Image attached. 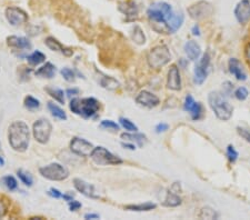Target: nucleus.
<instances>
[{
    "mask_svg": "<svg viewBox=\"0 0 250 220\" xmlns=\"http://www.w3.org/2000/svg\"><path fill=\"white\" fill-rule=\"evenodd\" d=\"M147 17L154 30L159 33H174L184 24V15L175 13L168 2H155L147 10Z\"/></svg>",
    "mask_w": 250,
    "mask_h": 220,
    "instance_id": "obj_1",
    "label": "nucleus"
},
{
    "mask_svg": "<svg viewBox=\"0 0 250 220\" xmlns=\"http://www.w3.org/2000/svg\"><path fill=\"white\" fill-rule=\"evenodd\" d=\"M8 139L10 146L13 147L14 150L19 152L27 150L29 146V139H30L28 125L21 120L13 122L9 127Z\"/></svg>",
    "mask_w": 250,
    "mask_h": 220,
    "instance_id": "obj_2",
    "label": "nucleus"
},
{
    "mask_svg": "<svg viewBox=\"0 0 250 220\" xmlns=\"http://www.w3.org/2000/svg\"><path fill=\"white\" fill-rule=\"evenodd\" d=\"M208 103L219 120L227 121L233 117L234 107L230 105L226 97L220 92L211 91L208 95Z\"/></svg>",
    "mask_w": 250,
    "mask_h": 220,
    "instance_id": "obj_3",
    "label": "nucleus"
},
{
    "mask_svg": "<svg viewBox=\"0 0 250 220\" xmlns=\"http://www.w3.org/2000/svg\"><path fill=\"white\" fill-rule=\"evenodd\" d=\"M70 110L84 118H90L99 110V103L95 98H74L70 102Z\"/></svg>",
    "mask_w": 250,
    "mask_h": 220,
    "instance_id": "obj_4",
    "label": "nucleus"
},
{
    "mask_svg": "<svg viewBox=\"0 0 250 220\" xmlns=\"http://www.w3.org/2000/svg\"><path fill=\"white\" fill-rule=\"evenodd\" d=\"M171 60V55L170 51L168 49L167 46H163V44H160V46H156L155 48L149 51L147 61L148 65L151 67V68L159 69L162 67L166 66L168 62Z\"/></svg>",
    "mask_w": 250,
    "mask_h": 220,
    "instance_id": "obj_5",
    "label": "nucleus"
},
{
    "mask_svg": "<svg viewBox=\"0 0 250 220\" xmlns=\"http://www.w3.org/2000/svg\"><path fill=\"white\" fill-rule=\"evenodd\" d=\"M90 158L92 161L97 165L100 166H107V165H121L122 159H120L117 156L111 154L109 150H107L106 148L103 147H96L92 150Z\"/></svg>",
    "mask_w": 250,
    "mask_h": 220,
    "instance_id": "obj_6",
    "label": "nucleus"
},
{
    "mask_svg": "<svg viewBox=\"0 0 250 220\" xmlns=\"http://www.w3.org/2000/svg\"><path fill=\"white\" fill-rule=\"evenodd\" d=\"M39 173L44 178L51 181H62L69 176L68 170H67L62 165H60V163L57 162L42 167L39 169Z\"/></svg>",
    "mask_w": 250,
    "mask_h": 220,
    "instance_id": "obj_7",
    "label": "nucleus"
},
{
    "mask_svg": "<svg viewBox=\"0 0 250 220\" xmlns=\"http://www.w3.org/2000/svg\"><path fill=\"white\" fill-rule=\"evenodd\" d=\"M52 126L49 120L47 119L42 118L39 120H37L35 124H33L32 132L35 139L40 144H46L49 140L50 135H51Z\"/></svg>",
    "mask_w": 250,
    "mask_h": 220,
    "instance_id": "obj_8",
    "label": "nucleus"
},
{
    "mask_svg": "<svg viewBox=\"0 0 250 220\" xmlns=\"http://www.w3.org/2000/svg\"><path fill=\"white\" fill-rule=\"evenodd\" d=\"M209 68H210V56L208 53L204 54L203 57L197 60L195 65V69H193V73H195V84L203 85L205 80L207 79Z\"/></svg>",
    "mask_w": 250,
    "mask_h": 220,
    "instance_id": "obj_9",
    "label": "nucleus"
},
{
    "mask_svg": "<svg viewBox=\"0 0 250 220\" xmlns=\"http://www.w3.org/2000/svg\"><path fill=\"white\" fill-rule=\"evenodd\" d=\"M94 146L91 143H89L86 139L79 137H74L70 143V149L74 154H76L80 157H90L92 150H94Z\"/></svg>",
    "mask_w": 250,
    "mask_h": 220,
    "instance_id": "obj_10",
    "label": "nucleus"
},
{
    "mask_svg": "<svg viewBox=\"0 0 250 220\" xmlns=\"http://www.w3.org/2000/svg\"><path fill=\"white\" fill-rule=\"evenodd\" d=\"M6 18L11 26H20L28 20V15L18 7H8L6 9Z\"/></svg>",
    "mask_w": 250,
    "mask_h": 220,
    "instance_id": "obj_11",
    "label": "nucleus"
},
{
    "mask_svg": "<svg viewBox=\"0 0 250 220\" xmlns=\"http://www.w3.org/2000/svg\"><path fill=\"white\" fill-rule=\"evenodd\" d=\"M212 11H214V9H212V6L207 1L197 2L188 9L190 17L193 18V19H197V20L204 19V18L207 17V15H211Z\"/></svg>",
    "mask_w": 250,
    "mask_h": 220,
    "instance_id": "obj_12",
    "label": "nucleus"
},
{
    "mask_svg": "<svg viewBox=\"0 0 250 220\" xmlns=\"http://www.w3.org/2000/svg\"><path fill=\"white\" fill-rule=\"evenodd\" d=\"M234 15L239 24H248L250 20V0H240L235 7Z\"/></svg>",
    "mask_w": 250,
    "mask_h": 220,
    "instance_id": "obj_13",
    "label": "nucleus"
},
{
    "mask_svg": "<svg viewBox=\"0 0 250 220\" xmlns=\"http://www.w3.org/2000/svg\"><path fill=\"white\" fill-rule=\"evenodd\" d=\"M184 109L190 114L192 120L197 121L203 117V105L200 103H197L191 95H188L185 98Z\"/></svg>",
    "mask_w": 250,
    "mask_h": 220,
    "instance_id": "obj_14",
    "label": "nucleus"
},
{
    "mask_svg": "<svg viewBox=\"0 0 250 220\" xmlns=\"http://www.w3.org/2000/svg\"><path fill=\"white\" fill-rule=\"evenodd\" d=\"M137 103H139L140 106L146 107V108H154L159 105L160 100L158 97L152 94L150 91L143 90L139 92V95L136 97Z\"/></svg>",
    "mask_w": 250,
    "mask_h": 220,
    "instance_id": "obj_15",
    "label": "nucleus"
},
{
    "mask_svg": "<svg viewBox=\"0 0 250 220\" xmlns=\"http://www.w3.org/2000/svg\"><path fill=\"white\" fill-rule=\"evenodd\" d=\"M228 67H229L230 73L233 74V76L236 78L237 80H239V81L247 80V73H246L244 65H242L239 59H237V58L229 59Z\"/></svg>",
    "mask_w": 250,
    "mask_h": 220,
    "instance_id": "obj_16",
    "label": "nucleus"
},
{
    "mask_svg": "<svg viewBox=\"0 0 250 220\" xmlns=\"http://www.w3.org/2000/svg\"><path fill=\"white\" fill-rule=\"evenodd\" d=\"M167 87L170 90L178 91L181 89V78H180V73H179V69L177 66H171L169 72H168V77H167Z\"/></svg>",
    "mask_w": 250,
    "mask_h": 220,
    "instance_id": "obj_17",
    "label": "nucleus"
},
{
    "mask_svg": "<svg viewBox=\"0 0 250 220\" xmlns=\"http://www.w3.org/2000/svg\"><path fill=\"white\" fill-rule=\"evenodd\" d=\"M74 188H76L79 192L83 193L84 196L92 199H99V196L96 193L94 186L88 184V182H86L85 180H83V179L76 178L74 180Z\"/></svg>",
    "mask_w": 250,
    "mask_h": 220,
    "instance_id": "obj_18",
    "label": "nucleus"
},
{
    "mask_svg": "<svg viewBox=\"0 0 250 220\" xmlns=\"http://www.w3.org/2000/svg\"><path fill=\"white\" fill-rule=\"evenodd\" d=\"M184 50L186 56L191 61H197L201 56V48L195 40H189V42L186 43Z\"/></svg>",
    "mask_w": 250,
    "mask_h": 220,
    "instance_id": "obj_19",
    "label": "nucleus"
},
{
    "mask_svg": "<svg viewBox=\"0 0 250 220\" xmlns=\"http://www.w3.org/2000/svg\"><path fill=\"white\" fill-rule=\"evenodd\" d=\"M7 44L8 46L15 48V49H20V50H28L31 48V44L27 38L25 37H17V36H11L7 38Z\"/></svg>",
    "mask_w": 250,
    "mask_h": 220,
    "instance_id": "obj_20",
    "label": "nucleus"
},
{
    "mask_svg": "<svg viewBox=\"0 0 250 220\" xmlns=\"http://www.w3.org/2000/svg\"><path fill=\"white\" fill-rule=\"evenodd\" d=\"M44 44H46V46L49 48V49L54 50V51H59V53L67 56V57L73 56V50L70 49V48L63 47L57 39L54 38V37H48V38L46 39V42H44Z\"/></svg>",
    "mask_w": 250,
    "mask_h": 220,
    "instance_id": "obj_21",
    "label": "nucleus"
},
{
    "mask_svg": "<svg viewBox=\"0 0 250 220\" xmlns=\"http://www.w3.org/2000/svg\"><path fill=\"white\" fill-rule=\"evenodd\" d=\"M119 10L128 17H136L138 15V7L133 1H124L119 3Z\"/></svg>",
    "mask_w": 250,
    "mask_h": 220,
    "instance_id": "obj_22",
    "label": "nucleus"
},
{
    "mask_svg": "<svg viewBox=\"0 0 250 220\" xmlns=\"http://www.w3.org/2000/svg\"><path fill=\"white\" fill-rule=\"evenodd\" d=\"M37 77H42V78H47V79H51V78L55 77L56 74V67L52 65L51 62H47L46 65H44L43 67L37 70L35 73Z\"/></svg>",
    "mask_w": 250,
    "mask_h": 220,
    "instance_id": "obj_23",
    "label": "nucleus"
},
{
    "mask_svg": "<svg viewBox=\"0 0 250 220\" xmlns=\"http://www.w3.org/2000/svg\"><path fill=\"white\" fill-rule=\"evenodd\" d=\"M121 139H124L126 141H130V143H136L139 145L140 147L144 146V144L147 141V137L144 135V133H139V132H135V133H129V132H125L121 133Z\"/></svg>",
    "mask_w": 250,
    "mask_h": 220,
    "instance_id": "obj_24",
    "label": "nucleus"
},
{
    "mask_svg": "<svg viewBox=\"0 0 250 220\" xmlns=\"http://www.w3.org/2000/svg\"><path fill=\"white\" fill-rule=\"evenodd\" d=\"M157 205L154 203H150V201H148V203H145V204H138V205H128V206H126L125 208L127 210H130V211H138V212H141V211H150V210H154L156 209Z\"/></svg>",
    "mask_w": 250,
    "mask_h": 220,
    "instance_id": "obj_25",
    "label": "nucleus"
},
{
    "mask_svg": "<svg viewBox=\"0 0 250 220\" xmlns=\"http://www.w3.org/2000/svg\"><path fill=\"white\" fill-rule=\"evenodd\" d=\"M162 205L166 207H178L179 205H181V198L177 195V193L169 191L167 193L166 199L163 201Z\"/></svg>",
    "mask_w": 250,
    "mask_h": 220,
    "instance_id": "obj_26",
    "label": "nucleus"
},
{
    "mask_svg": "<svg viewBox=\"0 0 250 220\" xmlns=\"http://www.w3.org/2000/svg\"><path fill=\"white\" fill-rule=\"evenodd\" d=\"M27 60L31 66H38V65H40V63H43L44 60H46V56H44L42 51L36 50V51H33L31 55L28 56Z\"/></svg>",
    "mask_w": 250,
    "mask_h": 220,
    "instance_id": "obj_27",
    "label": "nucleus"
},
{
    "mask_svg": "<svg viewBox=\"0 0 250 220\" xmlns=\"http://www.w3.org/2000/svg\"><path fill=\"white\" fill-rule=\"evenodd\" d=\"M48 109L51 113V115L54 116L55 118L60 119V120H66L67 119V115L65 111H63L60 107H58L56 103H48Z\"/></svg>",
    "mask_w": 250,
    "mask_h": 220,
    "instance_id": "obj_28",
    "label": "nucleus"
},
{
    "mask_svg": "<svg viewBox=\"0 0 250 220\" xmlns=\"http://www.w3.org/2000/svg\"><path fill=\"white\" fill-rule=\"evenodd\" d=\"M46 91L48 92V95H49L51 98H54L56 100V102H58L59 103H62V105L65 103V96H63V91L61 89L47 87Z\"/></svg>",
    "mask_w": 250,
    "mask_h": 220,
    "instance_id": "obj_29",
    "label": "nucleus"
},
{
    "mask_svg": "<svg viewBox=\"0 0 250 220\" xmlns=\"http://www.w3.org/2000/svg\"><path fill=\"white\" fill-rule=\"evenodd\" d=\"M132 37L133 42L138 44H144L145 43H146V37H145L143 29H141L139 26H135V27H133Z\"/></svg>",
    "mask_w": 250,
    "mask_h": 220,
    "instance_id": "obj_30",
    "label": "nucleus"
},
{
    "mask_svg": "<svg viewBox=\"0 0 250 220\" xmlns=\"http://www.w3.org/2000/svg\"><path fill=\"white\" fill-rule=\"evenodd\" d=\"M100 84H102L103 88L109 89V90H115V89H117L119 87V83L116 79H114L113 77H107V76L103 77Z\"/></svg>",
    "mask_w": 250,
    "mask_h": 220,
    "instance_id": "obj_31",
    "label": "nucleus"
},
{
    "mask_svg": "<svg viewBox=\"0 0 250 220\" xmlns=\"http://www.w3.org/2000/svg\"><path fill=\"white\" fill-rule=\"evenodd\" d=\"M119 121H120V125H121L122 128L127 130V132H138V127L135 124H133L132 120H129L128 118L120 117Z\"/></svg>",
    "mask_w": 250,
    "mask_h": 220,
    "instance_id": "obj_32",
    "label": "nucleus"
},
{
    "mask_svg": "<svg viewBox=\"0 0 250 220\" xmlns=\"http://www.w3.org/2000/svg\"><path fill=\"white\" fill-rule=\"evenodd\" d=\"M219 215L210 207L203 208L199 214V218L201 219H217Z\"/></svg>",
    "mask_w": 250,
    "mask_h": 220,
    "instance_id": "obj_33",
    "label": "nucleus"
},
{
    "mask_svg": "<svg viewBox=\"0 0 250 220\" xmlns=\"http://www.w3.org/2000/svg\"><path fill=\"white\" fill-rule=\"evenodd\" d=\"M17 175L18 177H19L20 180L22 181V184H25L26 186H28V187H31L32 186V182H33V179L31 177V175L27 173V171L19 169L17 171Z\"/></svg>",
    "mask_w": 250,
    "mask_h": 220,
    "instance_id": "obj_34",
    "label": "nucleus"
},
{
    "mask_svg": "<svg viewBox=\"0 0 250 220\" xmlns=\"http://www.w3.org/2000/svg\"><path fill=\"white\" fill-rule=\"evenodd\" d=\"M1 181L2 184L5 185V187L10 190V191H14V190H16L18 188V182L13 176H5L1 179Z\"/></svg>",
    "mask_w": 250,
    "mask_h": 220,
    "instance_id": "obj_35",
    "label": "nucleus"
},
{
    "mask_svg": "<svg viewBox=\"0 0 250 220\" xmlns=\"http://www.w3.org/2000/svg\"><path fill=\"white\" fill-rule=\"evenodd\" d=\"M25 107L29 110H35L38 109L40 107V102L38 99H36L35 97L32 96H27L25 98Z\"/></svg>",
    "mask_w": 250,
    "mask_h": 220,
    "instance_id": "obj_36",
    "label": "nucleus"
},
{
    "mask_svg": "<svg viewBox=\"0 0 250 220\" xmlns=\"http://www.w3.org/2000/svg\"><path fill=\"white\" fill-rule=\"evenodd\" d=\"M226 156H227V158H228L229 161L231 163H234L237 161L238 157H239V154H238V151L235 149L233 145H229V146L226 149Z\"/></svg>",
    "mask_w": 250,
    "mask_h": 220,
    "instance_id": "obj_37",
    "label": "nucleus"
},
{
    "mask_svg": "<svg viewBox=\"0 0 250 220\" xmlns=\"http://www.w3.org/2000/svg\"><path fill=\"white\" fill-rule=\"evenodd\" d=\"M234 95L238 100H240V102H244V100L248 98L249 92H248L247 88H246V87H239V88H237L236 90H235Z\"/></svg>",
    "mask_w": 250,
    "mask_h": 220,
    "instance_id": "obj_38",
    "label": "nucleus"
},
{
    "mask_svg": "<svg viewBox=\"0 0 250 220\" xmlns=\"http://www.w3.org/2000/svg\"><path fill=\"white\" fill-rule=\"evenodd\" d=\"M100 127L108 130H113V132H118L119 128H120L119 125L116 124L113 120H103L102 124H100Z\"/></svg>",
    "mask_w": 250,
    "mask_h": 220,
    "instance_id": "obj_39",
    "label": "nucleus"
},
{
    "mask_svg": "<svg viewBox=\"0 0 250 220\" xmlns=\"http://www.w3.org/2000/svg\"><path fill=\"white\" fill-rule=\"evenodd\" d=\"M60 73H61V74H62L63 79L67 80V81H69V83H72V81L74 80V73L73 72L72 69H69V68H63V69H61Z\"/></svg>",
    "mask_w": 250,
    "mask_h": 220,
    "instance_id": "obj_40",
    "label": "nucleus"
},
{
    "mask_svg": "<svg viewBox=\"0 0 250 220\" xmlns=\"http://www.w3.org/2000/svg\"><path fill=\"white\" fill-rule=\"evenodd\" d=\"M237 132H238V133H239L240 137L244 138L247 143L250 144V132H248V130H246L244 128H241V127H237Z\"/></svg>",
    "mask_w": 250,
    "mask_h": 220,
    "instance_id": "obj_41",
    "label": "nucleus"
},
{
    "mask_svg": "<svg viewBox=\"0 0 250 220\" xmlns=\"http://www.w3.org/2000/svg\"><path fill=\"white\" fill-rule=\"evenodd\" d=\"M169 129V125L168 124H165V122H160V124H158L156 126V132L157 133H162V132H167V130Z\"/></svg>",
    "mask_w": 250,
    "mask_h": 220,
    "instance_id": "obj_42",
    "label": "nucleus"
},
{
    "mask_svg": "<svg viewBox=\"0 0 250 220\" xmlns=\"http://www.w3.org/2000/svg\"><path fill=\"white\" fill-rule=\"evenodd\" d=\"M69 208L72 211H76L79 209V208H81V204L79 203V201L72 200V201H69Z\"/></svg>",
    "mask_w": 250,
    "mask_h": 220,
    "instance_id": "obj_43",
    "label": "nucleus"
},
{
    "mask_svg": "<svg viewBox=\"0 0 250 220\" xmlns=\"http://www.w3.org/2000/svg\"><path fill=\"white\" fill-rule=\"evenodd\" d=\"M48 193H49V195L51 196V197H54V198H56V199H58V198H62V193L59 191L58 189H55V188H51L49 191H48Z\"/></svg>",
    "mask_w": 250,
    "mask_h": 220,
    "instance_id": "obj_44",
    "label": "nucleus"
},
{
    "mask_svg": "<svg viewBox=\"0 0 250 220\" xmlns=\"http://www.w3.org/2000/svg\"><path fill=\"white\" fill-rule=\"evenodd\" d=\"M6 214H7L6 205H5V203H3V201L0 200V218L5 217Z\"/></svg>",
    "mask_w": 250,
    "mask_h": 220,
    "instance_id": "obj_45",
    "label": "nucleus"
},
{
    "mask_svg": "<svg viewBox=\"0 0 250 220\" xmlns=\"http://www.w3.org/2000/svg\"><path fill=\"white\" fill-rule=\"evenodd\" d=\"M245 57H246V59H247V61H248L249 65H250V43H248L247 46H246Z\"/></svg>",
    "mask_w": 250,
    "mask_h": 220,
    "instance_id": "obj_46",
    "label": "nucleus"
},
{
    "mask_svg": "<svg viewBox=\"0 0 250 220\" xmlns=\"http://www.w3.org/2000/svg\"><path fill=\"white\" fill-rule=\"evenodd\" d=\"M192 31V35L193 36H200V29H199V26L198 25H195L191 29Z\"/></svg>",
    "mask_w": 250,
    "mask_h": 220,
    "instance_id": "obj_47",
    "label": "nucleus"
},
{
    "mask_svg": "<svg viewBox=\"0 0 250 220\" xmlns=\"http://www.w3.org/2000/svg\"><path fill=\"white\" fill-rule=\"evenodd\" d=\"M78 92H79V90H78L77 88L68 89V90H67V95H68V96H74V95H78Z\"/></svg>",
    "mask_w": 250,
    "mask_h": 220,
    "instance_id": "obj_48",
    "label": "nucleus"
},
{
    "mask_svg": "<svg viewBox=\"0 0 250 220\" xmlns=\"http://www.w3.org/2000/svg\"><path fill=\"white\" fill-rule=\"evenodd\" d=\"M121 145H122V147L129 149V150H135V149H136V146H135V145H132V144H125V143H122Z\"/></svg>",
    "mask_w": 250,
    "mask_h": 220,
    "instance_id": "obj_49",
    "label": "nucleus"
},
{
    "mask_svg": "<svg viewBox=\"0 0 250 220\" xmlns=\"http://www.w3.org/2000/svg\"><path fill=\"white\" fill-rule=\"evenodd\" d=\"M85 219H99V215L87 214V215H85Z\"/></svg>",
    "mask_w": 250,
    "mask_h": 220,
    "instance_id": "obj_50",
    "label": "nucleus"
},
{
    "mask_svg": "<svg viewBox=\"0 0 250 220\" xmlns=\"http://www.w3.org/2000/svg\"><path fill=\"white\" fill-rule=\"evenodd\" d=\"M5 165V160H3V158L0 156V166H3Z\"/></svg>",
    "mask_w": 250,
    "mask_h": 220,
    "instance_id": "obj_51",
    "label": "nucleus"
}]
</instances>
